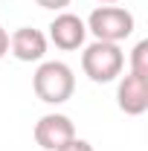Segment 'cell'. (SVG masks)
Wrapping results in <instances>:
<instances>
[{"mask_svg": "<svg viewBox=\"0 0 148 151\" xmlns=\"http://www.w3.org/2000/svg\"><path fill=\"white\" fill-rule=\"evenodd\" d=\"M50 41L55 44L58 50H64V52H73L78 47H84V41H87V26H84V20L73 15V12H58L52 23H50Z\"/></svg>", "mask_w": 148, "mask_h": 151, "instance_id": "5", "label": "cell"}, {"mask_svg": "<svg viewBox=\"0 0 148 151\" xmlns=\"http://www.w3.org/2000/svg\"><path fill=\"white\" fill-rule=\"evenodd\" d=\"M32 137H35V142L44 151H58L64 142H70L75 137V125H73V119L64 116V113H44L35 122Z\"/></svg>", "mask_w": 148, "mask_h": 151, "instance_id": "4", "label": "cell"}, {"mask_svg": "<svg viewBox=\"0 0 148 151\" xmlns=\"http://www.w3.org/2000/svg\"><path fill=\"white\" fill-rule=\"evenodd\" d=\"M6 52H9V32L0 26V58L6 55Z\"/></svg>", "mask_w": 148, "mask_h": 151, "instance_id": "11", "label": "cell"}, {"mask_svg": "<svg viewBox=\"0 0 148 151\" xmlns=\"http://www.w3.org/2000/svg\"><path fill=\"white\" fill-rule=\"evenodd\" d=\"M81 70L84 76L96 81V84H108L113 78H119L125 70V52L119 44H108V41H93L81 52Z\"/></svg>", "mask_w": 148, "mask_h": 151, "instance_id": "2", "label": "cell"}, {"mask_svg": "<svg viewBox=\"0 0 148 151\" xmlns=\"http://www.w3.org/2000/svg\"><path fill=\"white\" fill-rule=\"evenodd\" d=\"M58 151H93V145L87 142V139H78V137H73L70 142H64Z\"/></svg>", "mask_w": 148, "mask_h": 151, "instance_id": "9", "label": "cell"}, {"mask_svg": "<svg viewBox=\"0 0 148 151\" xmlns=\"http://www.w3.org/2000/svg\"><path fill=\"white\" fill-rule=\"evenodd\" d=\"M99 3H102V6H116L119 0H99Z\"/></svg>", "mask_w": 148, "mask_h": 151, "instance_id": "12", "label": "cell"}, {"mask_svg": "<svg viewBox=\"0 0 148 151\" xmlns=\"http://www.w3.org/2000/svg\"><path fill=\"white\" fill-rule=\"evenodd\" d=\"M116 105L128 116H139L148 111V78L128 73L116 87Z\"/></svg>", "mask_w": 148, "mask_h": 151, "instance_id": "7", "label": "cell"}, {"mask_svg": "<svg viewBox=\"0 0 148 151\" xmlns=\"http://www.w3.org/2000/svg\"><path fill=\"white\" fill-rule=\"evenodd\" d=\"M32 90L47 105H64L75 93V76L64 61H41L32 76Z\"/></svg>", "mask_w": 148, "mask_h": 151, "instance_id": "1", "label": "cell"}, {"mask_svg": "<svg viewBox=\"0 0 148 151\" xmlns=\"http://www.w3.org/2000/svg\"><path fill=\"white\" fill-rule=\"evenodd\" d=\"M47 35L41 29H32V26H20L9 35V52L23 61V64H32V61H44L47 55Z\"/></svg>", "mask_w": 148, "mask_h": 151, "instance_id": "6", "label": "cell"}, {"mask_svg": "<svg viewBox=\"0 0 148 151\" xmlns=\"http://www.w3.org/2000/svg\"><path fill=\"white\" fill-rule=\"evenodd\" d=\"M35 3L44 6V9H52V12H64L70 6V0H35Z\"/></svg>", "mask_w": 148, "mask_h": 151, "instance_id": "10", "label": "cell"}, {"mask_svg": "<svg viewBox=\"0 0 148 151\" xmlns=\"http://www.w3.org/2000/svg\"><path fill=\"white\" fill-rule=\"evenodd\" d=\"M84 26H87V32H93L96 41L119 44V41H125V38L134 35L137 20L122 6H99V9L90 12V18L84 20Z\"/></svg>", "mask_w": 148, "mask_h": 151, "instance_id": "3", "label": "cell"}, {"mask_svg": "<svg viewBox=\"0 0 148 151\" xmlns=\"http://www.w3.org/2000/svg\"><path fill=\"white\" fill-rule=\"evenodd\" d=\"M131 73L139 78H148V41H139L131 50Z\"/></svg>", "mask_w": 148, "mask_h": 151, "instance_id": "8", "label": "cell"}]
</instances>
